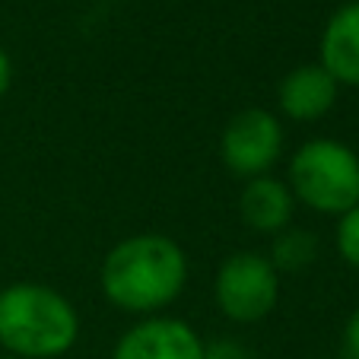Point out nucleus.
<instances>
[{
	"instance_id": "obj_1",
	"label": "nucleus",
	"mask_w": 359,
	"mask_h": 359,
	"mask_svg": "<svg viewBox=\"0 0 359 359\" xmlns=\"http://www.w3.org/2000/svg\"><path fill=\"white\" fill-rule=\"evenodd\" d=\"M188 255L165 232H134L109 248L99 267V290L118 312L163 315L188 286Z\"/></svg>"
},
{
	"instance_id": "obj_2",
	"label": "nucleus",
	"mask_w": 359,
	"mask_h": 359,
	"mask_svg": "<svg viewBox=\"0 0 359 359\" xmlns=\"http://www.w3.org/2000/svg\"><path fill=\"white\" fill-rule=\"evenodd\" d=\"M80 340V312L61 290L16 280L0 290V350L13 359H61Z\"/></svg>"
},
{
	"instance_id": "obj_3",
	"label": "nucleus",
	"mask_w": 359,
	"mask_h": 359,
	"mask_svg": "<svg viewBox=\"0 0 359 359\" xmlns=\"http://www.w3.org/2000/svg\"><path fill=\"white\" fill-rule=\"evenodd\" d=\"M283 182L296 207L337 219L359 203V153L337 137H312L290 156Z\"/></svg>"
},
{
	"instance_id": "obj_4",
	"label": "nucleus",
	"mask_w": 359,
	"mask_h": 359,
	"mask_svg": "<svg viewBox=\"0 0 359 359\" xmlns=\"http://www.w3.org/2000/svg\"><path fill=\"white\" fill-rule=\"evenodd\" d=\"M283 277L264 251H232L213 273V302L232 325H258L277 309Z\"/></svg>"
},
{
	"instance_id": "obj_5",
	"label": "nucleus",
	"mask_w": 359,
	"mask_h": 359,
	"mask_svg": "<svg viewBox=\"0 0 359 359\" xmlns=\"http://www.w3.org/2000/svg\"><path fill=\"white\" fill-rule=\"evenodd\" d=\"M283 121L271 109H242L219 130V163L242 182L271 175L283 159Z\"/></svg>"
},
{
	"instance_id": "obj_6",
	"label": "nucleus",
	"mask_w": 359,
	"mask_h": 359,
	"mask_svg": "<svg viewBox=\"0 0 359 359\" xmlns=\"http://www.w3.org/2000/svg\"><path fill=\"white\" fill-rule=\"evenodd\" d=\"M203 337L175 315H149L130 325L111 346V359H203Z\"/></svg>"
},
{
	"instance_id": "obj_7",
	"label": "nucleus",
	"mask_w": 359,
	"mask_h": 359,
	"mask_svg": "<svg viewBox=\"0 0 359 359\" xmlns=\"http://www.w3.org/2000/svg\"><path fill=\"white\" fill-rule=\"evenodd\" d=\"M337 95L340 86L318 61L299 64L277 83V115L292 124H315L334 111Z\"/></svg>"
},
{
	"instance_id": "obj_8",
	"label": "nucleus",
	"mask_w": 359,
	"mask_h": 359,
	"mask_svg": "<svg viewBox=\"0 0 359 359\" xmlns=\"http://www.w3.org/2000/svg\"><path fill=\"white\" fill-rule=\"evenodd\" d=\"M318 64L340 89H359V0H344L318 35Z\"/></svg>"
},
{
	"instance_id": "obj_9",
	"label": "nucleus",
	"mask_w": 359,
	"mask_h": 359,
	"mask_svg": "<svg viewBox=\"0 0 359 359\" xmlns=\"http://www.w3.org/2000/svg\"><path fill=\"white\" fill-rule=\"evenodd\" d=\"M292 217H296V197H292L290 184L283 178H277L273 172L248 178L242 184V191H238V219L255 236H277L280 229L292 226Z\"/></svg>"
},
{
	"instance_id": "obj_10",
	"label": "nucleus",
	"mask_w": 359,
	"mask_h": 359,
	"mask_svg": "<svg viewBox=\"0 0 359 359\" xmlns=\"http://www.w3.org/2000/svg\"><path fill=\"white\" fill-rule=\"evenodd\" d=\"M318 236L302 226H286L280 229L277 236H271V251H267V258L271 264L277 267L280 277L286 273H302L318 261Z\"/></svg>"
},
{
	"instance_id": "obj_11",
	"label": "nucleus",
	"mask_w": 359,
	"mask_h": 359,
	"mask_svg": "<svg viewBox=\"0 0 359 359\" xmlns=\"http://www.w3.org/2000/svg\"><path fill=\"white\" fill-rule=\"evenodd\" d=\"M334 248H337L340 261L353 271H359V203L344 217H337L334 226Z\"/></svg>"
},
{
	"instance_id": "obj_12",
	"label": "nucleus",
	"mask_w": 359,
	"mask_h": 359,
	"mask_svg": "<svg viewBox=\"0 0 359 359\" xmlns=\"http://www.w3.org/2000/svg\"><path fill=\"white\" fill-rule=\"evenodd\" d=\"M340 359H359V309H353L340 331Z\"/></svg>"
},
{
	"instance_id": "obj_13",
	"label": "nucleus",
	"mask_w": 359,
	"mask_h": 359,
	"mask_svg": "<svg viewBox=\"0 0 359 359\" xmlns=\"http://www.w3.org/2000/svg\"><path fill=\"white\" fill-rule=\"evenodd\" d=\"M203 359H251V353L238 340H213L203 346Z\"/></svg>"
},
{
	"instance_id": "obj_14",
	"label": "nucleus",
	"mask_w": 359,
	"mask_h": 359,
	"mask_svg": "<svg viewBox=\"0 0 359 359\" xmlns=\"http://www.w3.org/2000/svg\"><path fill=\"white\" fill-rule=\"evenodd\" d=\"M10 86H13V61L7 48L0 45V102L10 95Z\"/></svg>"
},
{
	"instance_id": "obj_15",
	"label": "nucleus",
	"mask_w": 359,
	"mask_h": 359,
	"mask_svg": "<svg viewBox=\"0 0 359 359\" xmlns=\"http://www.w3.org/2000/svg\"><path fill=\"white\" fill-rule=\"evenodd\" d=\"M0 359H13V356H0Z\"/></svg>"
}]
</instances>
